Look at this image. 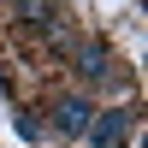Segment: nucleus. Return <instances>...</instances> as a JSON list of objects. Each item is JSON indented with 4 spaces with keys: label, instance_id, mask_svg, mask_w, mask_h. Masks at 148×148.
<instances>
[{
    "label": "nucleus",
    "instance_id": "f03ea898",
    "mask_svg": "<svg viewBox=\"0 0 148 148\" xmlns=\"http://www.w3.org/2000/svg\"><path fill=\"white\" fill-rule=\"evenodd\" d=\"M53 113H59L53 125L65 130V136H83V130H89V101H77V95H71V101H59Z\"/></svg>",
    "mask_w": 148,
    "mask_h": 148
},
{
    "label": "nucleus",
    "instance_id": "20e7f679",
    "mask_svg": "<svg viewBox=\"0 0 148 148\" xmlns=\"http://www.w3.org/2000/svg\"><path fill=\"white\" fill-rule=\"evenodd\" d=\"M18 12L30 24H47V18H53V0H18Z\"/></svg>",
    "mask_w": 148,
    "mask_h": 148
},
{
    "label": "nucleus",
    "instance_id": "7ed1b4c3",
    "mask_svg": "<svg viewBox=\"0 0 148 148\" xmlns=\"http://www.w3.org/2000/svg\"><path fill=\"white\" fill-rule=\"evenodd\" d=\"M107 65H113V59H107L101 47H83V65H77V71H83V77H89V83H101V77H113V71H107Z\"/></svg>",
    "mask_w": 148,
    "mask_h": 148
},
{
    "label": "nucleus",
    "instance_id": "f257e3e1",
    "mask_svg": "<svg viewBox=\"0 0 148 148\" xmlns=\"http://www.w3.org/2000/svg\"><path fill=\"white\" fill-rule=\"evenodd\" d=\"M130 136H136V113H125V107L119 113H101L89 125V148H125Z\"/></svg>",
    "mask_w": 148,
    "mask_h": 148
}]
</instances>
